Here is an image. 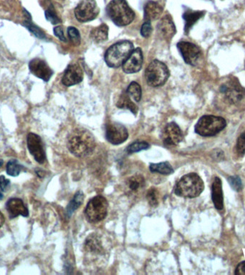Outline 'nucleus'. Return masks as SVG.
<instances>
[{"mask_svg": "<svg viewBox=\"0 0 245 275\" xmlns=\"http://www.w3.org/2000/svg\"><path fill=\"white\" fill-rule=\"evenodd\" d=\"M96 142L92 134L85 129H76L71 134L68 148L77 157H84L93 152Z\"/></svg>", "mask_w": 245, "mask_h": 275, "instance_id": "obj_1", "label": "nucleus"}, {"mask_svg": "<svg viewBox=\"0 0 245 275\" xmlns=\"http://www.w3.org/2000/svg\"><path fill=\"white\" fill-rule=\"evenodd\" d=\"M106 12L117 26H126L135 18V13L126 0H112L107 5Z\"/></svg>", "mask_w": 245, "mask_h": 275, "instance_id": "obj_2", "label": "nucleus"}, {"mask_svg": "<svg viewBox=\"0 0 245 275\" xmlns=\"http://www.w3.org/2000/svg\"><path fill=\"white\" fill-rule=\"evenodd\" d=\"M205 189L202 178L197 173H191L183 176L175 187V194L185 198H196Z\"/></svg>", "mask_w": 245, "mask_h": 275, "instance_id": "obj_3", "label": "nucleus"}, {"mask_svg": "<svg viewBox=\"0 0 245 275\" xmlns=\"http://www.w3.org/2000/svg\"><path fill=\"white\" fill-rule=\"evenodd\" d=\"M134 50V45L129 40L120 41L110 46L105 54V61L110 68H119Z\"/></svg>", "mask_w": 245, "mask_h": 275, "instance_id": "obj_4", "label": "nucleus"}, {"mask_svg": "<svg viewBox=\"0 0 245 275\" xmlns=\"http://www.w3.org/2000/svg\"><path fill=\"white\" fill-rule=\"evenodd\" d=\"M227 126L225 119L215 115H203L195 126V132L202 137H214Z\"/></svg>", "mask_w": 245, "mask_h": 275, "instance_id": "obj_5", "label": "nucleus"}, {"mask_svg": "<svg viewBox=\"0 0 245 275\" xmlns=\"http://www.w3.org/2000/svg\"><path fill=\"white\" fill-rule=\"evenodd\" d=\"M169 77L167 66L159 61H153L145 71V78L148 85L151 87H160L165 84Z\"/></svg>", "mask_w": 245, "mask_h": 275, "instance_id": "obj_6", "label": "nucleus"}, {"mask_svg": "<svg viewBox=\"0 0 245 275\" xmlns=\"http://www.w3.org/2000/svg\"><path fill=\"white\" fill-rule=\"evenodd\" d=\"M108 204L106 199L97 196L90 200L85 210V216L90 222H101L107 216Z\"/></svg>", "mask_w": 245, "mask_h": 275, "instance_id": "obj_7", "label": "nucleus"}, {"mask_svg": "<svg viewBox=\"0 0 245 275\" xmlns=\"http://www.w3.org/2000/svg\"><path fill=\"white\" fill-rule=\"evenodd\" d=\"M100 9L95 0H81L75 9V16L80 23L92 21L99 15Z\"/></svg>", "mask_w": 245, "mask_h": 275, "instance_id": "obj_8", "label": "nucleus"}, {"mask_svg": "<svg viewBox=\"0 0 245 275\" xmlns=\"http://www.w3.org/2000/svg\"><path fill=\"white\" fill-rule=\"evenodd\" d=\"M105 137L112 144L119 145L127 140L129 132L123 125L118 123H110L106 126Z\"/></svg>", "mask_w": 245, "mask_h": 275, "instance_id": "obj_9", "label": "nucleus"}, {"mask_svg": "<svg viewBox=\"0 0 245 275\" xmlns=\"http://www.w3.org/2000/svg\"><path fill=\"white\" fill-rule=\"evenodd\" d=\"M27 142H28V150L32 156L37 163L40 164H43L46 156H45L43 143L41 138L37 134L31 133L28 134Z\"/></svg>", "mask_w": 245, "mask_h": 275, "instance_id": "obj_10", "label": "nucleus"}, {"mask_svg": "<svg viewBox=\"0 0 245 275\" xmlns=\"http://www.w3.org/2000/svg\"><path fill=\"white\" fill-rule=\"evenodd\" d=\"M177 47L184 60L185 63L191 66H196L200 58V49L192 42L181 41L177 44Z\"/></svg>", "mask_w": 245, "mask_h": 275, "instance_id": "obj_11", "label": "nucleus"}, {"mask_svg": "<svg viewBox=\"0 0 245 275\" xmlns=\"http://www.w3.org/2000/svg\"><path fill=\"white\" fill-rule=\"evenodd\" d=\"M220 91L233 103L240 102L245 97V88L241 86L238 80H232L223 84Z\"/></svg>", "mask_w": 245, "mask_h": 275, "instance_id": "obj_12", "label": "nucleus"}, {"mask_svg": "<svg viewBox=\"0 0 245 275\" xmlns=\"http://www.w3.org/2000/svg\"><path fill=\"white\" fill-rule=\"evenodd\" d=\"M83 79V72L81 67L77 63H72L65 71L62 83L67 87L72 86L80 83Z\"/></svg>", "mask_w": 245, "mask_h": 275, "instance_id": "obj_13", "label": "nucleus"}, {"mask_svg": "<svg viewBox=\"0 0 245 275\" xmlns=\"http://www.w3.org/2000/svg\"><path fill=\"white\" fill-rule=\"evenodd\" d=\"M143 56L141 49L137 47L133 50L123 64V70L126 73L131 74L139 72L143 66Z\"/></svg>", "mask_w": 245, "mask_h": 275, "instance_id": "obj_14", "label": "nucleus"}, {"mask_svg": "<svg viewBox=\"0 0 245 275\" xmlns=\"http://www.w3.org/2000/svg\"><path fill=\"white\" fill-rule=\"evenodd\" d=\"M29 69L33 75L45 82L49 81L53 74V71L49 67L46 62L39 58H35L30 62Z\"/></svg>", "mask_w": 245, "mask_h": 275, "instance_id": "obj_15", "label": "nucleus"}, {"mask_svg": "<svg viewBox=\"0 0 245 275\" xmlns=\"http://www.w3.org/2000/svg\"><path fill=\"white\" fill-rule=\"evenodd\" d=\"M183 134L176 123L172 122L167 125L163 133V138L166 145H176L183 140Z\"/></svg>", "mask_w": 245, "mask_h": 275, "instance_id": "obj_16", "label": "nucleus"}, {"mask_svg": "<svg viewBox=\"0 0 245 275\" xmlns=\"http://www.w3.org/2000/svg\"><path fill=\"white\" fill-rule=\"evenodd\" d=\"M158 31L161 37L166 40L169 41L176 34V26L170 15L163 17L157 25Z\"/></svg>", "mask_w": 245, "mask_h": 275, "instance_id": "obj_17", "label": "nucleus"}, {"mask_svg": "<svg viewBox=\"0 0 245 275\" xmlns=\"http://www.w3.org/2000/svg\"><path fill=\"white\" fill-rule=\"evenodd\" d=\"M8 214L11 219L21 216L27 217L29 215V211L25 206L23 201L20 199H11L6 204Z\"/></svg>", "mask_w": 245, "mask_h": 275, "instance_id": "obj_18", "label": "nucleus"}, {"mask_svg": "<svg viewBox=\"0 0 245 275\" xmlns=\"http://www.w3.org/2000/svg\"><path fill=\"white\" fill-rule=\"evenodd\" d=\"M164 8L159 3L154 1H148L144 6V20L153 21L157 20L163 13Z\"/></svg>", "mask_w": 245, "mask_h": 275, "instance_id": "obj_19", "label": "nucleus"}, {"mask_svg": "<svg viewBox=\"0 0 245 275\" xmlns=\"http://www.w3.org/2000/svg\"><path fill=\"white\" fill-rule=\"evenodd\" d=\"M211 191H212L211 198L214 206L217 209L222 210L224 207V197H223L222 181L219 177H215Z\"/></svg>", "mask_w": 245, "mask_h": 275, "instance_id": "obj_20", "label": "nucleus"}, {"mask_svg": "<svg viewBox=\"0 0 245 275\" xmlns=\"http://www.w3.org/2000/svg\"><path fill=\"white\" fill-rule=\"evenodd\" d=\"M205 12L204 11H192L187 10L183 15V19L185 20L184 31L186 34L189 33L191 28L199 19L202 18L205 15Z\"/></svg>", "mask_w": 245, "mask_h": 275, "instance_id": "obj_21", "label": "nucleus"}, {"mask_svg": "<svg viewBox=\"0 0 245 275\" xmlns=\"http://www.w3.org/2000/svg\"><path fill=\"white\" fill-rule=\"evenodd\" d=\"M85 249L88 252L94 253V254H102L104 252L101 241H100L99 237L96 235H92L87 238L85 244Z\"/></svg>", "mask_w": 245, "mask_h": 275, "instance_id": "obj_22", "label": "nucleus"}, {"mask_svg": "<svg viewBox=\"0 0 245 275\" xmlns=\"http://www.w3.org/2000/svg\"><path fill=\"white\" fill-rule=\"evenodd\" d=\"M91 37L97 43L106 41L108 38V27L105 24H102L98 28H94L91 32Z\"/></svg>", "mask_w": 245, "mask_h": 275, "instance_id": "obj_23", "label": "nucleus"}, {"mask_svg": "<svg viewBox=\"0 0 245 275\" xmlns=\"http://www.w3.org/2000/svg\"><path fill=\"white\" fill-rule=\"evenodd\" d=\"M116 105L119 108L128 109L131 110L134 114L137 115L138 113V106L131 101L130 96L128 94V93H122L117 102Z\"/></svg>", "mask_w": 245, "mask_h": 275, "instance_id": "obj_24", "label": "nucleus"}, {"mask_svg": "<svg viewBox=\"0 0 245 275\" xmlns=\"http://www.w3.org/2000/svg\"><path fill=\"white\" fill-rule=\"evenodd\" d=\"M150 171L153 173H159L163 175H169L174 172V169L169 162L151 164Z\"/></svg>", "mask_w": 245, "mask_h": 275, "instance_id": "obj_25", "label": "nucleus"}, {"mask_svg": "<svg viewBox=\"0 0 245 275\" xmlns=\"http://www.w3.org/2000/svg\"><path fill=\"white\" fill-rule=\"evenodd\" d=\"M145 180L143 176H134L128 179L127 185L129 189L133 192L138 191L144 186Z\"/></svg>", "mask_w": 245, "mask_h": 275, "instance_id": "obj_26", "label": "nucleus"}, {"mask_svg": "<svg viewBox=\"0 0 245 275\" xmlns=\"http://www.w3.org/2000/svg\"><path fill=\"white\" fill-rule=\"evenodd\" d=\"M83 197H84V196H83V193L80 192V191L75 194L73 199L70 202L69 206L67 207V213L69 216H70L72 212L83 204Z\"/></svg>", "mask_w": 245, "mask_h": 275, "instance_id": "obj_27", "label": "nucleus"}, {"mask_svg": "<svg viewBox=\"0 0 245 275\" xmlns=\"http://www.w3.org/2000/svg\"><path fill=\"white\" fill-rule=\"evenodd\" d=\"M127 93L130 96V97L132 98L137 102H139L140 99H141V88H140V85L137 83V82H132L129 85Z\"/></svg>", "mask_w": 245, "mask_h": 275, "instance_id": "obj_28", "label": "nucleus"}, {"mask_svg": "<svg viewBox=\"0 0 245 275\" xmlns=\"http://www.w3.org/2000/svg\"><path fill=\"white\" fill-rule=\"evenodd\" d=\"M24 26L25 28H28L33 34H34L35 36L39 39H45L46 38V35H45V33L37 27V25H35L32 23L31 20H26L23 23Z\"/></svg>", "mask_w": 245, "mask_h": 275, "instance_id": "obj_29", "label": "nucleus"}, {"mask_svg": "<svg viewBox=\"0 0 245 275\" xmlns=\"http://www.w3.org/2000/svg\"><path fill=\"white\" fill-rule=\"evenodd\" d=\"M45 15L47 21L50 22L53 25H57V24L61 23V20L57 15L55 8H54L52 4H50L48 7L47 8L45 12Z\"/></svg>", "mask_w": 245, "mask_h": 275, "instance_id": "obj_30", "label": "nucleus"}, {"mask_svg": "<svg viewBox=\"0 0 245 275\" xmlns=\"http://www.w3.org/2000/svg\"><path fill=\"white\" fill-rule=\"evenodd\" d=\"M22 169L23 167L16 160L9 161L7 164V173L9 176H18Z\"/></svg>", "mask_w": 245, "mask_h": 275, "instance_id": "obj_31", "label": "nucleus"}, {"mask_svg": "<svg viewBox=\"0 0 245 275\" xmlns=\"http://www.w3.org/2000/svg\"><path fill=\"white\" fill-rule=\"evenodd\" d=\"M150 145L146 142H135L131 143L127 148V152L129 154L131 153L139 152V151L146 150L149 148Z\"/></svg>", "mask_w": 245, "mask_h": 275, "instance_id": "obj_32", "label": "nucleus"}, {"mask_svg": "<svg viewBox=\"0 0 245 275\" xmlns=\"http://www.w3.org/2000/svg\"><path fill=\"white\" fill-rule=\"evenodd\" d=\"M68 34H69V38L70 39L72 43L74 45L78 46L80 44V34L79 31L74 27H69L68 28Z\"/></svg>", "mask_w": 245, "mask_h": 275, "instance_id": "obj_33", "label": "nucleus"}, {"mask_svg": "<svg viewBox=\"0 0 245 275\" xmlns=\"http://www.w3.org/2000/svg\"><path fill=\"white\" fill-rule=\"evenodd\" d=\"M147 200L151 206H156L159 204V191L156 189H150L147 193Z\"/></svg>", "mask_w": 245, "mask_h": 275, "instance_id": "obj_34", "label": "nucleus"}, {"mask_svg": "<svg viewBox=\"0 0 245 275\" xmlns=\"http://www.w3.org/2000/svg\"><path fill=\"white\" fill-rule=\"evenodd\" d=\"M236 149L239 155L244 156L245 153V131L238 138Z\"/></svg>", "mask_w": 245, "mask_h": 275, "instance_id": "obj_35", "label": "nucleus"}, {"mask_svg": "<svg viewBox=\"0 0 245 275\" xmlns=\"http://www.w3.org/2000/svg\"><path fill=\"white\" fill-rule=\"evenodd\" d=\"M229 183L234 190L240 191L243 189V183L239 176H230L228 178Z\"/></svg>", "mask_w": 245, "mask_h": 275, "instance_id": "obj_36", "label": "nucleus"}, {"mask_svg": "<svg viewBox=\"0 0 245 275\" xmlns=\"http://www.w3.org/2000/svg\"><path fill=\"white\" fill-rule=\"evenodd\" d=\"M152 33V26H151V22L146 21L142 25L141 29H140V34L145 38L150 37Z\"/></svg>", "mask_w": 245, "mask_h": 275, "instance_id": "obj_37", "label": "nucleus"}, {"mask_svg": "<svg viewBox=\"0 0 245 275\" xmlns=\"http://www.w3.org/2000/svg\"><path fill=\"white\" fill-rule=\"evenodd\" d=\"M53 32L55 35L58 37L60 40L63 41V42H66L67 41V39H66V36H65L64 31H63V28L61 26L55 27L54 28Z\"/></svg>", "mask_w": 245, "mask_h": 275, "instance_id": "obj_38", "label": "nucleus"}, {"mask_svg": "<svg viewBox=\"0 0 245 275\" xmlns=\"http://www.w3.org/2000/svg\"><path fill=\"white\" fill-rule=\"evenodd\" d=\"M9 184H10V181L9 179H7L4 176H0V189L1 191H5Z\"/></svg>", "mask_w": 245, "mask_h": 275, "instance_id": "obj_39", "label": "nucleus"}, {"mask_svg": "<svg viewBox=\"0 0 245 275\" xmlns=\"http://www.w3.org/2000/svg\"><path fill=\"white\" fill-rule=\"evenodd\" d=\"M235 275H245V262H242L239 264L235 270Z\"/></svg>", "mask_w": 245, "mask_h": 275, "instance_id": "obj_40", "label": "nucleus"}, {"mask_svg": "<svg viewBox=\"0 0 245 275\" xmlns=\"http://www.w3.org/2000/svg\"><path fill=\"white\" fill-rule=\"evenodd\" d=\"M4 221H5V219H4V215L0 211V228H1L3 224H4Z\"/></svg>", "mask_w": 245, "mask_h": 275, "instance_id": "obj_41", "label": "nucleus"}, {"mask_svg": "<svg viewBox=\"0 0 245 275\" xmlns=\"http://www.w3.org/2000/svg\"><path fill=\"white\" fill-rule=\"evenodd\" d=\"M3 165V161L2 160H0V167H1V166Z\"/></svg>", "mask_w": 245, "mask_h": 275, "instance_id": "obj_42", "label": "nucleus"}, {"mask_svg": "<svg viewBox=\"0 0 245 275\" xmlns=\"http://www.w3.org/2000/svg\"><path fill=\"white\" fill-rule=\"evenodd\" d=\"M2 197H3L2 194H1V193L0 192V200H1V199H2Z\"/></svg>", "mask_w": 245, "mask_h": 275, "instance_id": "obj_43", "label": "nucleus"}]
</instances>
